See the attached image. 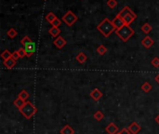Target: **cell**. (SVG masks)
<instances>
[{
    "label": "cell",
    "instance_id": "ac0fdd59",
    "mask_svg": "<svg viewBox=\"0 0 159 134\" xmlns=\"http://www.w3.org/2000/svg\"><path fill=\"white\" fill-rule=\"evenodd\" d=\"M18 97H19V98H21V100H23L24 102H26L27 99L29 98V94H28V92H27L25 90H22L19 93Z\"/></svg>",
    "mask_w": 159,
    "mask_h": 134
},
{
    "label": "cell",
    "instance_id": "f546056e",
    "mask_svg": "<svg viewBox=\"0 0 159 134\" xmlns=\"http://www.w3.org/2000/svg\"><path fill=\"white\" fill-rule=\"evenodd\" d=\"M151 64H152V65H153L154 67H156V68L159 67V58H157V57L154 58V59L152 60Z\"/></svg>",
    "mask_w": 159,
    "mask_h": 134
},
{
    "label": "cell",
    "instance_id": "277c9868",
    "mask_svg": "<svg viewBox=\"0 0 159 134\" xmlns=\"http://www.w3.org/2000/svg\"><path fill=\"white\" fill-rule=\"evenodd\" d=\"M115 34L121 38V40L127 42L134 34V30L129 25H124L122 28L115 30Z\"/></svg>",
    "mask_w": 159,
    "mask_h": 134
},
{
    "label": "cell",
    "instance_id": "4dcf8cb0",
    "mask_svg": "<svg viewBox=\"0 0 159 134\" xmlns=\"http://www.w3.org/2000/svg\"><path fill=\"white\" fill-rule=\"evenodd\" d=\"M119 133H120V134H131V133H130V131H129L128 129H126V128L122 129H121V131H120Z\"/></svg>",
    "mask_w": 159,
    "mask_h": 134
},
{
    "label": "cell",
    "instance_id": "30bf717a",
    "mask_svg": "<svg viewBox=\"0 0 159 134\" xmlns=\"http://www.w3.org/2000/svg\"><path fill=\"white\" fill-rule=\"evenodd\" d=\"M141 126L137 123V122H132L129 126H128V129L130 131V133L131 134H137L140 130H141Z\"/></svg>",
    "mask_w": 159,
    "mask_h": 134
},
{
    "label": "cell",
    "instance_id": "7c38bea8",
    "mask_svg": "<svg viewBox=\"0 0 159 134\" xmlns=\"http://www.w3.org/2000/svg\"><path fill=\"white\" fill-rule=\"evenodd\" d=\"M3 64L5 65L6 68L8 69H11V68H13L15 65H16V60H14L13 58H9L8 60H5L4 62H3Z\"/></svg>",
    "mask_w": 159,
    "mask_h": 134
},
{
    "label": "cell",
    "instance_id": "83f0119b",
    "mask_svg": "<svg viewBox=\"0 0 159 134\" xmlns=\"http://www.w3.org/2000/svg\"><path fill=\"white\" fill-rule=\"evenodd\" d=\"M17 51H18V54H19L20 58H23V57L26 56V52H25V50H24V47H20Z\"/></svg>",
    "mask_w": 159,
    "mask_h": 134
},
{
    "label": "cell",
    "instance_id": "9c48e42d",
    "mask_svg": "<svg viewBox=\"0 0 159 134\" xmlns=\"http://www.w3.org/2000/svg\"><path fill=\"white\" fill-rule=\"evenodd\" d=\"M89 95H90L91 98H92L94 101H96V102L100 101V100L102 99V91H101L99 89H94V90L90 92Z\"/></svg>",
    "mask_w": 159,
    "mask_h": 134
},
{
    "label": "cell",
    "instance_id": "836d02e7",
    "mask_svg": "<svg viewBox=\"0 0 159 134\" xmlns=\"http://www.w3.org/2000/svg\"><path fill=\"white\" fill-rule=\"evenodd\" d=\"M155 121H156V122H157V123L159 124V115H158V116H157L155 117Z\"/></svg>",
    "mask_w": 159,
    "mask_h": 134
},
{
    "label": "cell",
    "instance_id": "9a60e30c",
    "mask_svg": "<svg viewBox=\"0 0 159 134\" xmlns=\"http://www.w3.org/2000/svg\"><path fill=\"white\" fill-rule=\"evenodd\" d=\"M76 60H77V62L79 63V64H84V63H86V60H88V57H87V55H86L84 52H79L77 55H76Z\"/></svg>",
    "mask_w": 159,
    "mask_h": 134
},
{
    "label": "cell",
    "instance_id": "ba28073f",
    "mask_svg": "<svg viewBox=\"0 0 159 134\" xmlns=\"http://www.w3.org/2000/svg\"><path fill=\"white\" fill-rule=\"evenodd\" d=\"M66 40L63 38V36H58V38L53 41V44L56 46V47H58L59 50L63 48L65 45H66Z\"/></svg>",
    "mask_w": 159,
    "mask_h": 134
},
{
    "label": "cell",
    "instance_id": "5bb4252c",
    "mask_svg": "<svg viewBox=\"0 0 159 134\" xmlns=\"http://www.w3.org/2000/svg\"><path fill=\"white\" fill-rule=\"evenodd\" d=\"M60 134H75V129L70 125H65L60 129Z\"/></svg>",
    "mask_w": 159,
    "mask_h": 134
},
{
    "label": "cell",
    "instance_id": "8fae6325",
    "mask_svg": "<svg viewBox=\"0 0 159 134\" xmlns=\"http://www.w3.org/2000/svg\"><path fill=\"white\" fill-rule=\"evenodd\" d=\"M105 130L109 134H116L117 131H118V128L115 123L111 122V123H109V125L105 128Z\"/></svg>",
    "mask_w": 159,
    "mask_h": 134
},
{
    "label": "cell",
    "instance_id": "1f68e13d",
    "mask_svg": "<svg viewBox=\"0 0 159 134\" xmlns=\"http://www.w3.org/2000/svg\"><path fill=\"white\" fill-rule=\"evenodd\" d=\"M12 58H13L14 60H16L20 58V56L18 54V51H14L13 53H12Z\"/></svg>",
    "mask_w": 159,
    "mask_h": 134
},
{
    "label": "cell",
    "instance_id": "484cf974",
    "mask_svg": "<svg viewBox=\"0 0 159 134\" xmlns=\"http://www.w3.org/2000/svg\"><path fill=\"white\" fill-rule=\"evenodd\" d=\"M31 42H33V41L31 40V38H29V36H27V35H25V36H24V38L21 40V43L22 46H26V45H28V44L31 43Z\"/></svg>",
    "mask_w": 159,
    "mask_h": 134
},
{
    "label": "cell",
    "instance_id": "3957f363",
    "mask_svg": "<svg viewBox=\"0 0 159 134\" xmlns=\"http://www.w3.org/2000/svg\"><path fill=\"white\" fill-rule=\"evenodd\" d=\"M36 111H37L36 107L29 101H26L25 103H24V105L20 109L21 114L26 119H30L36 113Z\"/></svg>",
    "mask_w": 159,
    "mask_h": 134
},
{
    "label": "cell",
    "instance_id": "52a82bcc",
    "mask_svg": "<svg viewBox=\"0 0 159 134\" xmlns=\"http://www.w3.org/2000/svg\"><path fill=\"white\" fill-rule=\"evenodd\" d=\"M24 50H25V52H26V56L27 57H31L33 56V54L34 53L35 51V44L34 42H31L29 43L28 45L24 46Z\"/></svg>",
    "mask_w": 159,
    "mask_h": 134
},
{
    "label": "cell",
    "instance_id": "d6986e66",
    "mask_svg": "<svg viewBox=\"0 0 159 134\" xmlns=\"http://www.w3.org/2000/svg\"><path fill=\"white\" fill-rule=\"evenodd\" d=\"M24 103H25V102H24L23 100H21V98H19V97H18V98L13 102V104L19 109V110H20V109L24 105Z\"/></svg>",
    "mask_w": 159,
    "mask_h": 134
},
{
    "label": "cell",
    "instance_id": "7a4b0ae2",
    "mask_svg": "<svg viewBox=\"0 0 159 134\" xmlns=\"http://www.w3.org/2000/svg\"><path fill=\"white\" fill-rule=\"evenodd\" d=\"M118 15L124 20L126 25H130V24L134 21V20H136L137 18V15L134 13V12L130 9L129 7L126 6L123 8V9H122Z\"/></svg>",
    "mask_w": 159,
    "mask_h": 134
},
{
    "label": "cell",
    "instance_id": "8992f818",
    "mask_svg": "<svg viewBox=\"0 0 159 134\" xmlns=\"http://www.w3.org/2000/svg\"><path fill=\"white\" fill-rule=\"evenodd\" d=\"M112 22H113V24H114V26L115 27V30H118V29H120V28L123 27L124 25H126V23H125L124 20L122 19L118 14H117L116 17L112 21Z\"/></svg>",
    "mask_w": 159,
    "mask_h": 134
},
{
    "label": "cell",
    "instance_id": "4fadbf2b",
    "mask_svg": "<svg viewBox=\"0 0 159 134\" xmlns=\"http://www.w3.org/2000/svg\"><path fill=\"white\" fill-rule=\"evenodd\" d=\"M154 41L150 38V36H145V38L141 40V44L146 47V48H150L154 45Z\"/></svg>",
    "mask_w": 159,
    "mask_h": 134
},
{
    "label": "cell",
    "instance_id": "d6a6232c",
    "mask_svg": "<svg viewBox=\"0 0 159 134\" xmlns=\"http://www.w3.org/2000/svg\"><path fill=\"white\" fill-rule=\"evenodd\" d=\"M154 80H155V81H156V82H157V83L159 84V74H158V75H157V76L155 77V78H154Z\"/></svg>",
    "mask_w": 159,
    "mask_h": 134
},
{
    "label": "cell",
    "instance_id": "603a6c76",
    "mask_svg": "<svg viewBox=\"0 0 159 134\" xmlns=\"http://www.w3.org/2000/svg\"><path fill=\"white\" fill-rule=\"evenodd\" d=\"M56 19H57V17H56V15L53 13V12H50V13H47V15L46 16V20L50 23H51Z\"/></svg>",
    "mask_w": 159,
    "mask_h": 134
},
{
    "label": "cell",
    "instance_id": "e0dca14e",
    "mask_svg": "<svg viewBox=\"0 0 159 134\" xmlns=\"http://www.w3.org/2000/svg\"><path fill=\"white\" fill-rule=\"evenodd\" d=\"M152 89H153V87H152V85H151L149 82H144V83L141 85V90H142L144 92H146V93H148L149 91H151Z\"/></svg>",
    "mask_w": 159,
    "mask_h": 134
},
{
    "label": "cell",
    "instance_id": "5b68a950",
    "mask_svg": "<svg viewBox=\"0 0 159 134\" xmlns=\"http://www.w3.org/2000/svg\"><path fill=\"white\" fill-rule=\"evenodd\" d=\"M77 20H78L77 16L72 10H68L63 17V21L66 24L67 26L74 25L75 22L77 21Z\"/></svg>",
    "mask_w": 159,
    "mask_h": 134
},
{
    "label": "cell",
    "instance_id": "6da1fadb",
    "mask_svg": "<svg viewBox=\"0 0 159 134\" xmlns=\"http://www.w3.org/2000/svg\"><path fill=\"white\" fill-rule=\"evenodd\" d=\"M97 29L99 30L105 38H108V36L111 34L114 31H115V27L114 26L113 22L110 21L108 18H105L99 25L97 26Z\"/></svg>",
    "mask_w": 159,
    "mask_h": 134
},
{
    "label": "cell",
    "instance_id": "2e32d148",
    "mask_svg": "<svg viewBox=\"0 0 159 134\" xmlns=\"http://www.w3.org/2000/svg\"><path fill=\"white\" fill-rule=\"evenodd\" d=\"M48 33H50V34L52 35L53 38H56V36H59V34H60V30L59 29V27H51L48 30Z\"/></svg>",
    "mask_w": 159,
    "mask_h": 134
},
{
    "label": "cell",
    "instance_id": "e575fe53",
    "mask_svg": "<svg viewBox=\"0 0 159 134\" xmlns=\"http://www.w3.org/2000/svg\"><path fill=\"white\" fill-rule=\"evenodd\" d=\"M116 134H120V133H119V132H117V133H116Z\"/></svg>",
    "mask_w": 159,
    "mask_h": 134
},
{
    "label": "cell",
    "instance_id": "cb8c5ba5",
    "mask_svg": "<svg viewBox=\"0 0 159 134\" xmlns=\"http://www.w3.org/2000/svg\"><path fill=\"white\" fill-rule=\"evenodd\" d=\"M94 118L97 120V121H102V118L104 117V115H103V113L102 112V111H97L95 114H94Z\"/></svg>",
    "mask_w": 159,
    "mask_h": 134
},
{
    "label": "cell",
    "instance_id": "d4e9b609",
    "mask_svg": "<svg viewBox=\"0 0 159 134\" xmlns=\"http://www.w3.org/2000/svg\"><path fill=\"white\" fill-rule=\"evenodd\" d=\"M12 57V53L11 52H9L8 50H6V51H4L3 52H2V54H1V58L5 60H8V59H9V58H11Z\"/></svg>",
    "mask_w": 159,
    "mask_h": 134
},
{
    "label": "cell",
    "instance_id": "ffe728a7",
    "mask_svg": "<svg viewBox=\"0 0 159 134\" xmlns=\"http://www.w3.org/2000/svg\"><path fill=\"white\" fill-rule=\"evenodd\" d=\"M97 52L99 53L100 55H104V54H106V52H107V48H106V47L105 46H103V45H100L99 47H97Z\"/></svg>",
    "mask_w": 159,
    "mask_h": 134
},
{
    "label": "cell",
    "instance_id": "44dd1931",
    "mask_svg": "<svg viewBox=\"0 0 159 134\" xmlns=\"http://www.w3.org/2000/svg\"><path fill=\"white\" fill-rule=\"evenodd\" d=\"M7 34H8V38H16V36H17L18 33H17V31H16L14 28H10V29L7 32Z\"/></svg>",
    "mask_w": 159,
    "mask_h": 134
},
{
    "label": "cell",
    "instance_id": "4316f807",
    "mask_svg": "<svg viewBox=\"0 0 159 134\" xmlns=\"http://www.w3.org/2000/svg\"><path fill=\"white\" fill-rule=\"evenodd\" d=\"M107 6L109 8H115L117 6L116 0H108V1H107Z\"/></svg>",
    "mask_w": 159,
    "mask_h": 134
},
{
    "label": "cell",
    "instance_id": "f1b7e54d",
    "mask_svg": "<svg viewBox=\"0 0 159 134\" xmlns=\"http://www.w3.org/2000/svg\"><path fill=\"white\" fill-rule=\"evenodd\" d=\"M60 23H62V21H60L59 18H57L56 20H54L50 24L52 25V27H59L60 25Z\"/></svg>",
    "mask_w": 159,
    "mask_h": 134
},
{
    "label": "cell",
    "instance_id": "7402d4cb",
    "mask_svg": "<svg viewBox=\"0 0 159 134\" xmlns=\"http://www.w3.org/2000/svg\"><path fill=\"white\" fill-rule=\"evenodd\" d=\"M141 30L145 34H149L152 31V26L150 25L149 23H144L143 25L141 26Z\"/></svg>",
    "mask_w": 159,
    "mask_h": 134
}]
</instances>
